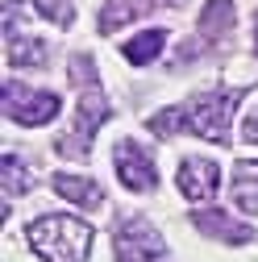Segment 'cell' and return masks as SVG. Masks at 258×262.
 Returning a JSON list of instances; mask_svg holds the SVG:
<instances>
[{
    "instance_id": "6da1fadb",
    "label": "cell",
    "mask_w": 258,
    "mask_h": 262,
    "mask_svg": "<svg viewBox=\"0 0 258 262\" xmlns=\"http://www.w3.org/2000/svg\"><path fill=\"white\" fill-rule=\"evenodd\" d=\"M238 96L242 92H217V96L191 100L183 108L158 113V117H150V129H154V134L187 129V134H196V138H208L217 146H229V121H233V108H238Z\"/></svg>"
},
{
    "instance_id": "7a4b0ae2",
    "label": "cell",
    "mask_w": 258,
    "mask_h": 262,
    "mask_svg": "<svg viewBox=\"0 0 258 262\" xmlns=\"http://www.w3.org/2000/svg\"><path fill=\"white\" fill-rule=\"evenodd\" d=\"M29 250L46 262H88L92 254V225L75 221V216H38L34 225L25 229Z\"/></svg>"
},
{
    "instance_id": "3957f363",
    "label": "cell",
    "mask_w": 258,
    "mask_h": 262,
    "mask_svg": "<svg viewBox=\"0 0 258 262\" xmlns=\"http://www.w3.org/2000/svg\"><path fill=\"white\" fill-rule=\"evenodd\" d=\"M5 117L17 121V125H46V121L58 117V96L9 79L5 83Z\"/></svg>"
},
{
    "instance_id": "277c9868",
    "label": "cell",
    "mask_w": 258,
    "mask_h": 262,
    "mask_svg": "<svg viewBox=\"0 0 258 262\" xmlns=\"http://www.w3.org/2000/svg\"><path fill=\"white\" fill-rule=\"evenodd\" d=\"M113 158H117V179L129 187V191H150L154 183H158V171H154V158L138 146V142H117V150H113Z\"/></svg>"
},
{
    "instance_id": "5b68a950",
    "label": "cell",
    "mask_w": 258,
    "mask_h": 262,
    "mask_svg": "<svg viewBox=\"0 0 258 262\" xmlns=\"http://www.w3.org/2000/svg\"><path fill=\"white\" fill-rule=\"evenodd\" d=\"M117 262H167V250L154 229H146L142 221H129L117 233Z\"/></svg>"
},
{
    "instance_id": "8992f818",
    "label": "cell",
    "mask_w": 258,
    "mask_h": 262,
    "mask_svg": "<svg viewBox=\"0 0 258 262\" xmlns=\"http://www.w3.org/2000/svg\"><path fill=\"white\" fill-rule=\"evenodd\" d=\"M217 187H221L217 162H208V158H183L179 162V191L187 195V200L208 204L212 195H217Z\"/></svg>"
},
{
    "instance_id": "52a82bcc",
    "label": "cell",
    "mask_w": 258,
    "mask_h": 262,
    "mask_svg": "<svg viewBox=\"0 0 258 262\" xmlns=\"http://www.w3.org/2000/svg\"><path fill=\"white\" fill-rule=\"evenodd\" d=\"M109 117V108H104V100H100V92H92V88H83V100H79V113H75V129H71V146H67V154H79L83 150V142L100 129V121Z\"/></svg>"
},
{
    "instance_id": "ba28073f",
    "label": "cell",
    "mask_w": 258,
    "mask_h": 262,
    "mask_svg": "<svg viewBox=\"0 0 258 262\" xmlns=\"http://www.w3.org/2000/svg\"><path fill=\"white\" fill-rule=\"evenodd\" d=\"M196 229H200V233L221 237V242H233V246H242V242H250V237H254V229H250V225H238L229 212H221V208L200 212V216H196Z\"/></svg>"
},
{
    "instance_id": "9c48e42d",
    "label": "cell",
    "mask_w": 258,
    "mask_h": 262,
    "mask_svg": "<svg viewBox=\"0 0 258 262\" xmlns=\"http://www.w3.org/2000/svg\"><path fill=\"white\" fill-rule=\"evenodd\" d=\"M54 191L67 195L79 208H100L104 204V187L96 179H83V175H54Z\"/></svg>"
},
{
    "instance_id": "30bf717a",
    "label": "cell",
    "mask_w": 258,
    "mask_h": 262,
    "mask_svg": "<svg viewBox=\"0 0 258 262\" xmlns=\"http://www.w3.org/2000/svg\"><path fill=\"white\" fill-rule=\"evenodd\" d=\"M229 195L242 212H258V162H242L233 171V183H229Z\"/></svg>"
},
{
    "instance_id": "8fae6325",
    "label": "cell",
    "mask_w": 258,
    "mask_h": 262,
    "mask_svg": "<svg viewBox=\"0 0 258 262\" xmlns=\"http://www.w3.org/2000/svg\"><path fill=\"white\" fill-rule=\"evenodd\" d=\"M5 54H9V67H42L46 50L38 38H21L17 29L9 25V38H5Z\"/></svg>"
},
{
    "instance_id": "7c38bea8",
    "label": "cell",
    "mask_w": 258,
    "mask_h": 262,
    "mask_svg": "<svg viewBox=\"0 0 258 262\" xmlns=\"http://www.w3.org/2000/svg\"><path fill=\"white\" fill-rule=\"evenodd\" d=\"M163 46H167V34H163V29H146V34L129 38V42L121 46V54L134 62V67H146V62H150L158 50H163Z\"/></svg>"
},
{
    "instance_id": "4fadbf2b",
    "label": "cell",
    "mask_w": 258,
    "mask_h": 262,
    "mask_svg": "<svg viewBox=\"0 0 258 262\" xmlns=\"http://www.w3.org/2000/svg\"><path fill=\"white\" fill-rule=\"evenodd\" d=\"M142 9H146L142 0H109V5H104V13H100V29H104V34H113L117 25L134 21V17L142 13Z\"/></svg>"
},
{
    "instance_id": "5bb4252c",
    "label": "cell",
    "mask_w": 258,
    "mask_h": 262,
    "mask_svg": "<svg viewBox=\"0 0 258 262\" xmlns=\"http://www.w3.org/2000/svg\"><path fill=\"white\" fill-rule=\"evenodd\" d=\"M29 5H34V13H42V17L54 21V25H71V21H75L71 5H62V0H29Z\"/></svg>"
},
{
    "instance_id": "9a60e30c",
    "label": "cell",
    "mask_w": 258,
    "mask_h": 262,
    "mask_svg": "<svg viewBox=\"0 0 258 262\" xmlns=\"http://www.w3.org/2000/svg\"><path fill=\"white\" fill-rule=\"evenodd\" d=\"M242 142L258 146V104L250 108V117H246V125H242Z\"/></svg>"
},
{
    "instance_id": "2e32d148",
    "label": "cell",
    "mask_w": 258,
    "mask_h": 262,
    "mask_svg": "<svg viewBox=\"0 0 258 262\" xmlns=\"http://www.w3.org/2000/svg\"><path fill=\"white\" fill-rule=\"evenodd\" d=\"M254 54H258V17H254Z\"/></svg>"
},
{
    "instance_id": "e0dca14e",
    "label": "cell",
    "mask_w": 258,
    "mask_h": 262,
    "mask_svg": "<svg viewBox=\"0 0 258 262\" xmlns=\"http://www.w3.org/2000/svg\"><path fill=\"white\" fill-rule=\"evenodd\" d=\"M175 5H179V0H175Z\"/></svg>"
}]
</instances>
